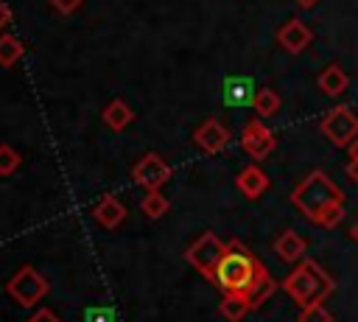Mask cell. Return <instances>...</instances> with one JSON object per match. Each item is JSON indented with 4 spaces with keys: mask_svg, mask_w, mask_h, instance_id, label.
<instances>
[{
    "mask_svg": "<svg viewBox=\"0 0 358 322\" xmlns=\"http://www.w3.org/2000/svg\"><path fill=\"white\" fill-rule=\"evenodd\" d=\"M310 42H313V28H310L308 22L296 20V17L285 20V22L277 28V45H280L282 50L294 53V56H296V53H302Z\"/></svg>",
    "mask_w": 358,
    "mask_h": 322,
    "instance_id": "cell-9",
    "label": "cell"
},
{
    "mask_svg": "<svg viewBox=\"0 0 358 322\" xmlns=\"http://www.w3.org/2000/svg\"><path fill=\"white\" fill-rule=\"evenodd\" d=\"M224 252H227V244H224L215 232L207 230V232H201V235L187 246L185 260H187L201 277H207V280L215 283V272H218V263H221Z\"/></svg>",
    "mask_w": 358,
    "mask_h": 322,
    "instance_id": "cell-5",
    "label": "cell"
},
{
    "mask_svg": "<svg viewBox=\"0 0 358 322\" xmlns=\"http://www.w3.org/2000/svg\"><path fill=\"white\" fill-rule=\"evenodd\" d=\"M235 185L246 199H260L268 190V176H266V171L260 165H246V168L238 171Z\"/></svg>",
    "mask_w": 358,
    "mask_h": 322,
    "instance_id": "cell-13",
    "label": "cell"
},
{
    "mask_svg": "<svg viewBox=\"0 0 358 322\" xmlns=\"http://www.w3.org/2000/svg\"><path fill=\"white\" fill-rule=\"evenodd\" d=\"M282 291L299 305V308H308V305H316V302H324L333 291H336V280L310 258L299 260L288 277L282 280Z\"/></svg>",
    "mask_w": 358,
    "mask_h": 322,
    "instance_id": "cell-2",
    "label": "cell"
},
{
    "mask_svg": "<svg viewBox=\"0 0 358 322\" xmlns=\"http://www.w3.org/2000/svg\"><path fill=\"white\" fill-rule=\"evenodd\" d=\"M252 311V302L246 294H224V300L218 302V314L227 319V322H241L246 319V314Z\"/></svg>",
    "mask_w": 358,
    "mask_h": 322,
    "instance_id": "cell-18",
    "label": "cell"
},
{
    "mask_svg": "<svg viewBox=\"0 0 358 322\" xmlns=\"http://www.w3.org/2000/svg\"><path fill=\"white\" fill-rule=\"evenodd\" d=\"M84 322H115V314L109 311V308H90L87 314H84Z\"/></svg>",
    "mask_w": 358,
    "mask_h": 322,
    "instance_id": "cell-25",
    "label": "cell"
},
{
    "mask_svg": "<svg viewBox=\"0 0 358 322\" xmlns=\"http://www.w3.org/2000/svg\"><path fill=\"white\" fill-rule=\"evenodd\" d=\"M291 204L313 224H319V218L336 207L344 204V190L333 182V176H327L324 171H310L294 190H291Z\"/></svg>",
    "mask_w": 358,
    "mask_h": 322,
    "instance_id": "cell-1",
    "label": "cell"
},
{
    "mask_svg": "<svg viewBox=\"0 0 358 322\" xmlns=\"http://www.w3.org/2000/svg\"><path fill=\"white\" fill-rule=\"evenodd\" d=\"M274 291H277V280L268 274V269L260 263L257 266V274H255V280H252V286L246 288V297H249V302H252V308H260L268 297H274Z\"/></svg>",
    "mask_w": 358,
    "mask_h": 322,
    "instance_id": "cell-16",
    "label": "cell"
},
{
    "mask_svg": "<svg viewBox=\"0 0 358 322\" xmlns=\"http://www.w3.org/2000/svg\"><path fill=\"white\" fill-rule=\"evenodd\" d=\"M260 260L241 244V241H227V252L218 263L215 272V286L224 294H246V288L252 286L255 274H257Z\"/></svg>",
    "mask_w": 358,
    "mask_h": 322,
    "instance_id": "cell-3",
    "label": "cell"
},
{
    "mask_svg": "<svg viewBox=\"0 0 358 322\" xmlns=\"http://www.w3.org/2000/svg\"><path fill=\"white\" fill-rule=\"evenodd\" d=\"M257 90H260V87H255L252 78H246V76H232V78L224 81L221 95H224V101H227L229 106H252Z\"/></svg>",
    "mask_w": 358,
    "mask_h": 322,
    "instance_id": "cell-12",
    "label": "cell"
},
{
    "mask_svg": "<svg viewBox=\"0 0 358 322\" xmlns=\"http://www.w3.org/2000/svg\"><path fill=\"white\" fill-rule=\"evenodd\" d=\"M48 3H50V6H53L59 14H73V11H76V8H78L84 0H48Z\"/></svg>",
    "mask_w": 358,
    "mask_h": 322,
    "instance_id": "cell-27",
    "label": "cell"
},
{
    "mask_svg": "<svg viewBox=\"0 0 358 322\" xmlns=\"http://www.w3.org/2000/svg\"><path fill=\"white\" fill-rule=\"evenodd\" d=\"M92 218H95L103 230H115V227H120V224L126 221V204H123L117 196L106 193V196H101V199L92 204Z\"/></svg>",
    "mask_w": 358,
    "mask_h": 322,
    "instance_id": "cell-11",
    "label": "cell"
},
{
    "mask_svg": "<svg viewBox=\"0 0 358 322\" xmlns=\"http://www.w3.org/2000/svg\"><path fill=\"white\" fill-rule=\"evenodd\" d=\"M280 92L277 90H271V87H260L257 90V95H255V104H252V109L260 115V118H271L274 112H280Z\"/></svg>",
    "mask_w": 358,
    "mask_h": 322,
    "instance_id": "cell-19",
    "label": "cell"
},
{
    "mask_svg": "<svg viewBox=\"0 0 358 322\" xmlns=\"http://www.w3.org/2000/svg\"><path fill=\"white\" fill-rule=\"evenodd\" d=\"M20 165H22V157L17 154V148H11L8 143H3V146H0V176L17 174Z\"/></svg>",
    "mask_w": 358,
    "mask_h": 322,
    "instance_id": "cell-22",
    "label": "cell"
},
{
    "mask_svg": "<svg viewBox=\"0 0 358 322\" xmlns=\"http://www.w3.org/2000/svg\"><path fill=\"white\" fill-rule=\"evenodd\" d=\"M299 322H333V314L324 308V302H316L299 311Z\"/></svg>",
    "mask_w": 358,
    "mask_h": 322,
    "instance_id": "cell-23",
    "label": "cell"
},
{
    "mask_svg": "<svg viewBox=\"0 0 358 322\" xmlns=\"http://www.w3.org/2000/svg\"><path fill=\"white\" fill-rule=\"evenodd\" d=\"M11 17H14V14H11V8L6 6V0H0V31H3V28H8Z\"/></svg>",
    "mask_w": 358,
    "mask_h": 322,
    "instance_id": "cell-28",
    "label": "cell"
},
{
    "mask_svg": "<svg viewBox=\"0 0 358 322\" xmlns=\"http://www.w3.org/2000/svg\"><path fill=\"white\" fill-rule=\"evenodd\" d=\"M319 129H322V134H324L336 148H347V146L358 137V115H355L347 104H338V106H333V109L324 112Z\"/></svg>",
    "mask_w": 358,
    "mask_h": 322,
    "instance_id": "cell-6",
    "label": "cell"
},
{
    "mask_svg": "<svg viewBox=\"0 0 358 322\" xmlns=\"http://www.w3.org/2000/svg\"><path fill=\"white\" fill-rule=\"evenodd\" d=\"M316 87H319L324 95L336 98V95H341V92L350 87V76H347V70H344L338 62H330L327 67H322V73H319V78H316Z\"/></svg>",
    "mask_w": 358,
    "mask_h": 322,
    "instance_id": "cell-15",
    "label": "cell"
},
{
    "mask_svg": "<svg viewBox=\"0 0 358 322\" xmlns=\"http://www.w3.org/2000/svg\"><path fill=\"white\" fill-rule=\"evenodd\" d=\"M22 59V42L14 34H0V67H14Z\"/></svg>",
    "mask_w": 358,
    "mask_h": 322,
    "instance_id": "cell-20",
    "label": "cell"
},
{
    "mask_svg": "<svg viewBox=\"0 0 358 322\" xmlns=\"http://www.w3.org/2000/svg\"><path fill=\"white\" fill-rule=\"evenodd\" d=\"M131 176H134V182H137L140 188H145V190H159V188L171 179V165H168L159 154L148 151V154H143V157L134 162Z\"/></svg>",
    "mask_w": 358,
    "mask_h": 322,
    "instance_id": "cell-8",
    "label": "cell"
},
{
    "mask_svg": "<svg viewBox=\"0 0 358 322\" xmlns=\"http://www.w3.org/2000/svg\"><path fill=\"white\" fill-rule=\"evenodd\" d=\"M347 157H350V160H352V162H355V160H358V137H355V140H352V143H350V146H347Z\"/></svg>",
    "mask_w": 358,
    "mask_h": 322,
    "instance_id": "cell-30",
    "label": "cell"
},
{
    "mask_svg": "<svg viewBox=\"0 0 358 322\" xmlns=\"http://www.w3.org/2000/svg\"><path fill=\"white\" fill-rule=\"evenodd\" d=\"M305 252H308V241H305L299 232H294V230L280 232L277 241H274V255H277L280 260H285V263H299V260H305Z\"/></svg>",
    "mask_w": 358,
    "mask_h": 322,
    "instance_id": "cell-14",
    "label": "cell"
},
{
    "mask_svg": "<svg viewBox=\"0 0 358 322\" xmlns=\"http://www.w3.org/2000/svg\"><path fill=\"white\" fill-rule=\"evenodd\" d=\"M101 118H103V123H106L112 132H123V129L134 120V112H131V106H129L126 101L115 98L112 104H106V106H103Z\"/></svg>",
    "mask_w": 358,
    "mask_h": 322,
    "instance_id": "cell-17",
    "label": "cell"
},
{
    "mask_svg": "<svg viewBox=\"0 0 358 322\" xmlns=\"http://www.w3.org/2000/svg\"><path fill=\"white\" fill-rule=\"evenodd\" d=\"M350 238L358 244V218H355V221H352V227H350Z\"/></svg>",
    "mask_w": 358,
    "mask_h": 322,
    "instance_id": "cell-32",
    "label": "cell"
},
{
    "mask_svg": "<svg viewBox=\"0 0 358 322\" xmlns=\"http://www.w3.org/2000/svg\"><path fill=\"white\" fill-rule=\"evenodd\" d=\"M294 3H296L299 8H313V6L319 3V0H294Z\"/></svg>",
    "mask_w": 358,
    "mask_h": 322,
    "instance_id": "cell-31",
    "label": "cell"
},
{
    "mask_svg": "<svg viewBox=\"0 0 358 322\" xmlns=\"http://www.w3.org/2000/svg\"><path fill=\"white\" fill-rule=\"evenodd\" d=\"M344 171H347V176H350V179H352V185H358V160H355V162H352V160H350V162H347V168H344Z\"/></svg>",
    "mask_w": 358,
    "mask_h": 322,
    "instance_id": "cell-29",
    "label": "cell"
},
{
    "mask_svg": "<svg viewBox=\"0 0 358 322\" xmlns=\"http://www.w3.org/2000/svg\"><path fill=\"white\" fill-rule=\"evenodd\" d=\"M6 291H8V297H11L17 305L34 308V305H39V302L48 297L50 283H48V277H45L36 266H22V269H17V272L8 277Z\"/></svg>",
    "mask_w": 358,
    "mask_h": 322,
    "instance_id": "cell-4",
    "label": "cell"
},
{
    "mask_svg": "<svg viewBox=\"0 0 358 322\" xmlns=\"http://www.w3.org/2000/svg\"><path fill=\"white\" fill-rule=\"evenodd\" d=\"M193 143L204 151V154H221L229 146V129L218 120V118H207L196 132H193Z\"/></svg>",
    "mask_w": 358,
    "mask_h": 322,
    "instance_id": "cell-10",
    "label": "cell"
},
{
    "mask_svg": "<svg viewBox=\"0 0 358 322\" xmlns=\"http://www.w3.org/2000/svg\"><path fill=\"white\" fill-rule=\"evenodd\" d=\"M28 322H62V319H59V314L50 311V308H36Z\"/></svg>",
    "mask_w": 358,
    "mask_h": 322,
    "instance_id": "cell-26",
    "label": "cell"
},
{
    "mask_svg": "<svg viewBox=\"0 0 358 322\" xmlns=\"http://www.w3.org/2000/svg\"><path fill=\"white\" fill-rule=\"evenodd\" d=\"M168 207H171V202H168L159 190H145V196H143V202H140V210H143L148 218H162V216L168 213Z\"/></svg>",
    "mask_w": 358,
    "mask_h": 322,
    "instance_id": "cell-21",
    "label": "cell"
},
{
    "mask_svg": "<svg viewBox=\"0 0 358 322\" xmlns=\"http://www.w3.org/2000/svg\"><path fill=\"white\" fill-rule=\"evenodd\" d=\"M341 218H344V204H336V207H330V210L319 218V227L333 230V227H338V224H341Z\"/></svg>",
    "mask_w": 358,
    "mask_h": 322,
    "instance_id": "cell-24",
    "label": "cell"
},
{
    "mask_svg": "<svg viewBox=\"0 0 358 322\" xmlns=\"http://www.w3.org/2000/svg\"><path fill=\"white\" fill-rule=\"evenodd\" d=\"M277 146V137L274 132L260 120V118H252L243 129H241V148L252 157V160H266Z\"/></svg>",
    "mask_w": 358,
    "mask_h": 322,
    "instance_id": "cell-7",
    "label": "cell"
}]
</instances>
